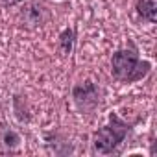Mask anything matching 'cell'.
<instances>
[{
  "label": "cell",
  "mask_w": 157,
  "mask_h": 157,
  "mask_svg": "<svg viewBox=\"0 0 157 157\" xmlns=\"http://www.w3.org/2000/svg\"><path fill=\"white\" fill-rule=\"evenodd\" d=\"M137 11L146 21L155 22L157 21V0H139L137 2Z\"/></svg>",
  "instance_id": "277c9868"
},
{
  "label": "cell",
  "mask_w": 157,
  "mask_h": 157,
  "mask_svg": "<svg viewBox=\"0 0 157 157\" xmlns=\"http://www.w3.org/2000/svg\"><path fill=\"white\" fill-rule=\"evenodd\" d=\"M128 129V124L113 115L109 118V124L94 133V150L98 153H111L124 140Z\"/></svg>",
  "instance_id": "7a4b0ae2"
},
{
  "label": "cell",
  "mask_w": 157,
  "mask_h": 157,
  "mask_svg": "<svg viewBox=\"0 0 157 157\" xmlns=\"http://www.w3.org/2000/svg\"><path fill=\"white\" fill-rule=\"evenodd\" d=\"M74 98L80 104V107H89V105H96L98 104V93L96 87L93 83H83L80 87L74 89Z\"/></svg>",
  "instance_id": "3957f363"
},
{
  "label": "cell",
  "mask_w": 157,
  "mask_h": 157,
  "mask_svg": "<svg viewBox=\"0 0 157 157\" xmlns=\"http://www.w3.org/2000/svg\"><path fill=\"white\" fill-rule=\"evenodd\" d=\"M19 2H22V0H2V4H6V6H13V4H19Z\"/></svg>",
  "instance_id": "8992f818"
},
{
  "label": "cell",
  "mask_w": 157,
  "mask_h": 157,
  "mask_svg": "<svg viewBox=\"0 0 157 157\" xmlns=\"http://www.w3.org/2000/svg\"><path fill=\"white\" fill-rule=\"evenodd\" d=\"M61 44H63V50H65V52H70V48H72V32H70V30L63 32V35H61Z\"/></svg>",
  "instance_id": "5b68a950"
},
{
  "label": "cell",
  "mask_w": 157,
  "mask_h": 157,
  "mask_svg": "<svg viewBox=\"0 0 157 157\" xmlns=\"http://www.w3.org/2000/svg\"><path fill=\"white\" fill-rule=\"evenodd\" d=\"M150 63L140 61L135 50H118L113 56L111 70L120 82H137L150 72Z\"/></svg>",
  "instance_id": "6da1fadb"
}]
</instances>
